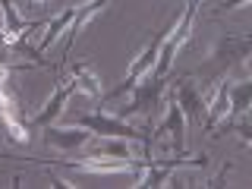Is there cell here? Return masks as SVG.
<instances>
[{
  "label": "cell",
  "mask_w": 252,
  "mask_h": 189,
  "mask_svg": "<svg viewBox=\"0 0 252 189\" xmlns=\"http://www.w3.org/2000/svg\"><path fill=\"white\" fill-rule=\"evenodd\" d=\"M164 89H167V79H158V76H145L136 82V89L129 94V104L120 107L123 117H148L152 120V114L158 107H161V98H164Z\"/></svg>",
  "instance_id": "cell-4"
},
{
  "label": "cell",
  "mask_w": 252,
  "mask_h": 189,
  "mask_svg": "<svg viewBox=\"0 0 252 189\" xmlns=\"http://www.w3.org/2000/svg\"><path fill=\"white\" fill-rule=\"evenodd\" d=\"M173 101L180 104V110H183V120L186 123H195V126H202L205 120V94L195 89V82H189V79H180L177 82V92H173Z\"/></svg>",
  "instance_id": "cell-7"
},
{
  "label": "cell",
  "mask_w": 252,
  "mask_h": 189,
  "mask_svg": "<svg viewBox=\"0 0 252 189\" xmlns=\"http://www.w3.org/2000/svg\"><path fill=\"white\" fill-rule=\"evenodd\" d=\"M44 129V145H54L60 148V152H76V148H82L85 142L92 139L89 129H82V126H69V129H57V126H41Z\"/></svg>",
  "instance_id": "cell-8"
},
{
  "label": "cell",
  "mask_w": 252,
  "mask_h": 189,
  "mask_svg": "<svg viewBox=\"0 0 252 189\" xmlns=\"http://www.w3.org/2000/svg\"><path fill=\"white\" fill-rule=\"evenodd\" d=\"M76 94V82L73 79H63V76H57V85H54V94L47 98V104L38 110L35 117L29 120V126H47V123H54L57 117L63 114V107H66V101Z\"/></svg>",
  "instance_id": "cell-6"
},
{
  "label": "cell",
  "mask_w": 252,
  "mask_h": 189,
  "mask_svg": "<svg viewBox=\"0 0 252 189\" xmlns=\"http://www.w3.org/2000/svg\"><path fill=\"white\" fill-rule=\"evenodd\" d=\"M69 123L73 126H82V129H89L92 136H101V139H126V142H142L145 145V152L152 155V132L148 129H136V126H129L123 120V117H107V114H73L69 117Z\"/></svg>",
  "instance_id": "cell-1"
},
{
  "label": "cell",
  "mask_w": 252,
  "mask_h": 189,
  "mask_svg": "<svg viewBox=\"0 0 252 189\" xmlns=\"http://www.w3.org/2000/svg\"><path fill=\"white\" fill-rule=\"evenodd\" d=\"M186 120H183V110H180V104L170 98V104H167V117L161 120V126H158V132H167L170 136V145L177 148V155H183V148H186ZM158 132H152V142Z\"/></svg>",
  "instance_id": "cell-10"
},
{
  "label": "cell",
  "mask_w": 252,
  "mask_h": 189,
  "mask_svg": "<svg viewBox=\"0 0 252 189\" xmlns=\"http://www.w3.org/2000/svg\"><path fill=\"white\" fill-rule=\"evenodd\" d=\"M29 3H32V6H44L47 0H29Z\"/></svg>",
  "instance_id": "cell-17"
},
{
  "label": "cell",
  "mask_w": 252,
  "mask_h": 189,
  "mask_svg": "<svg viewBox=\"0 0 252 189\" xmlns=\"http://www.w3.org/2000/svg\"><path fill=\"white\" fill-rule=\"evenodd\" d=\"M76 10H79V6H66V10H63V13H57V16H54L51 22H47V32H44L41 44H38V51H41V54H44V51H47V47H51L54 41H57V38L63 35V32H66V26H69V22H73Z\"/></svg>",
  "instance_id": "cell-13"
},
{
  "label": "cell",
  "mask_w": 252,
  "mask_h": 189,
  "mask_svg": "<svg viewBox=\"0 0 252 189\" xmlns=\"http://www.w3.org/2000/svg\"><path fill=\"white\" fill-rule=\"evenodd\" d=\"M249 51H252V41H249V38H236V35L220 38V41L215 44V51H211L208 63L199 69V76L208 79V82L224 79L230 69H236V66H243V63H246Z\"/></svg>",
  "instance_id": "cell-3"
},
{
  "label": "cell",
  "mask_w": 252,
  "mask_h": 189,
  "mask_svg": "<svg viewBox=\"0 0 252 189\" xmlns=\"http://www.w3.org/2000/svg\"><path fill=\"white\" fill-rule=\"evenodd\" d=\"M92 155H94V158H120V161H126V158H132V155H129V148H126L123 142H117V139H107V136H104V142H101V145L94 148Z\"/></svg>",
  "instance_id": "cell-14"
},
{
  "label": "cell",
  "mask_w": 252,
  "mask_h": 189,
  "mask_svg": "<svg viewBox=\"0 0 252 189\" xmlns=\"http://www.w3.org/2000/svg\"><path fill=\"white\" fill-rule=\"evenodd\" d=\"M69 79L76 82V92H85V94H92V98H101V79L92 73V66L89 63H76L73 69H69Z\"/></svg>",
  "instance_id": "cell-12"
},
{
  "label": "cell",
  "mask_w": 252,
  "mask_h": 189,
  "mask_svg": "<svg viewBox=\"0 0 252 189\" xmlns=\"http://www.w3.org/2000/svg\"><path fill=\"white\" fill-rule=\"evenodd\" d=\"M227 101H230V120L227 123H233V120H240L243 114L249 110V101H252V82L249 79H243V82H227Z\"/></svg>",
  "instance_id": "cell-11"
},
{
  "label": "cell",
  "mask_w": 252,
  "mask_h": 189,
  "mask_svg": "<svg viewBox=\"0 0 252 189\" xmlns=\"http://www.w3.org/2000/svg\"><path fill=\"white\" fill-rule=\"evenodd\" d=\"M0 51H10V38H6L3 26H0Z\"/></svg>",
  "instance_id": "cell-16"
},
{
  "label": "cell",
  "mask_w": 252,
  "mask_h": 189,
  "mask_svg": "<svg viewBox=\"0 0 252 189\" xmlns=\"http://www.w3.org/2000/svg\"><path fill=\"white\" fill-rule=\"evenodd\" d=\"M107 3H110V0H89V3H79V10H76V16H73V22L66 26V47H63L60 66L66 63V57H69V44L76 41V35H79V32H82L85 26H89V22H92V19H94V16H98L101 10H104Z\"/></svg>",
  "instance_id": "cell-9"
},
{
  "label": "cell",
  "mask_w": 252,
  "mask_h": 189,
  "mask_svg": "<svg viewBox=\"0 0 252 189\" xmlns=\"http://www.w3.org/2000/svg\"><path fill=\"white\" fill-rule=\"evenodd\" d=\"M173 22H177V19H167L152 38H148V44L142 47V54H139L136 60H132V66H129V73L123 76V82H120V85H114V89H110L107 94H101V101H117V98H123V94H129L132 89H136L139 79H145L148 73H152V66H155V60H158V51H161V41L167 38V32L173 29Z\"/></svg>",
  "instance_id": "cell-2"
},
{
  "label": "cell",
  "mask_w": 252,
  "mask_h": 189,
  "mask_svg": "<svg viewBox=\"0 0 252 189\" xmlns=\"http://www.w3.org/2000/svg\"><path fill=\"white\" fill-rule=\"evenodd\" d=\"M142 164H145V167H142L145 177H142L136 186H152V189H158V186L167 183V177L177 167H205V164H208V158H205V155H192V158L177 155V158H164V161H158V158L145 155V158H142Z\"/></svg>",
  "instance_id": "cell-5"
},
{
  "label": "cell",
  "mask_w": 252,
  "mask_h": 189,
  "mask_svg": "<svg viewBox=\"0 0 252 189\" xmlns=\"http://www.w3.org/2000/svg\"><path fill=\"white\" fill-rule=\"evenodd\" d=\"M243 3H249V0H224L220 10H236V6H243Z\"/></svg>",
  "instance_id": "cell-15"
}]
</instances>
